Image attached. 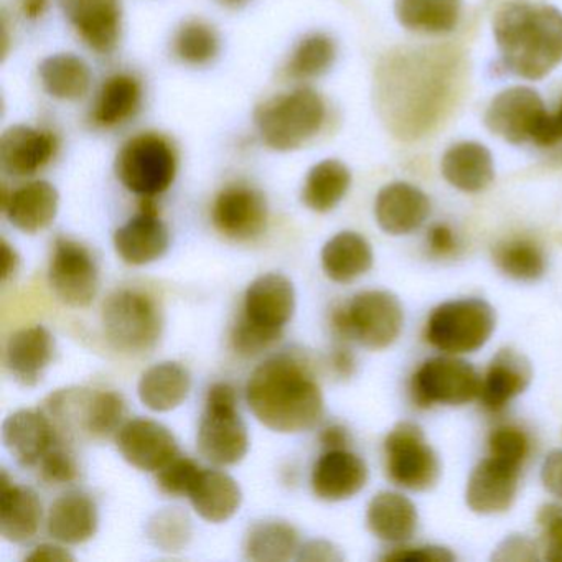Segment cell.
Returning a JSON list of instances; mask_svg holds the SVG:
<instances>
[{
	"instance_id": "33",
	"label": "cell",
	"mask_w": 562,
	"mask_h": 562,
	"mask_svg": "<svg viewBox=\"0 0 562 562\" xmlns=\"http://www.w3.org/2000/svg\"><path fill=\"white\" fill-rule=\"evenodd\" d=\"M397 21L419 34H449L459 24L462 0H396Z\"/></svg>"
},
{
	"instance_id": "6",
	"label": "cell",
	"mask_w": 562,
	"mask_h": 562,
	"mask_svg": "<svg viewBox=\"0 0 562 562\" xmlns=\"http://www.w3.org/2000/svg\"><path fill=\"white\" fill-rule=\"evenodd\" d=\"M236 406L238 397L232 384L216 383L210 387L196 443L200 453L215 465H236L248 453V429Z\"/></svg>"
},
{
	"instance_id": "19",
	"label": "cell",
	"mask_w": 562,
	"mask_h": 562,
	"mask_svg": "<svg viewBox=\"0 0 562 562\" xmlns=\"http://www.w3.org/2000/svg\"><path fill=\"white\" fill-rule=\"evenodd\" d=\"M294 311V285L279 272L259 276L246 291L243 315L259 327L282 331Z\"/></svg>"
},
{
	"instance_id": "21",
	"label": "cell",
	"mask_w": 562,
	"mask_h": 562,
	"mask_svg": "<svg viewBox=\"0 0 562 562\" xmlns=\"http://www.w3.org/2000/svg\"><path fill=\"white\" fill-rule=\"evenodd\" d=\"M430 203L426 193L406 182H394L378 193L374 216L387 235L403 236L416 232L426 222Z\"/></svg>"
},
{
	"instance_id": "34",
	"label": "cell",
	"mask_w": 562,
	"mask_h": 562,
	"mask_svg": "<svg viewBox=\"0 0 562 562\" xmlns=\"http://www.w3.org/2000/svg\"><path fill=\"white\" fill-rule=\"evenodd\" d=\"M143 88L131 75H114L104 81L94 103L93 121L101 127H116L139 111Z\"/></svg>"
},
{
	"instance_id": "43",
	"label": "cell",
	"mask_w": 562,
	"mask_h": 562,
	"mask_svg": "<svg viewBox=\"0 0 562 562\" xmlns=\"http://www.w3.org/2000/svg\"><path fill=\"white\" fill-rule=\"evenodd\" d=\"M200 472H202V469L192 459L177 456L164 469L159 470L157 485L166 495L186 496L195 485Z\"/></svg>"
},
{
	"instance_id": "8",
	"label": "cell",
	"mask_w": 562,
	"mask_h": 562,
	"mask_svg": "<svg viewBox=\"0 0 562 562\" xmlns=\"http://www.w3.org/2000/svg\"><path fill=\"white\" fill-rule=\"evenodd\" d=\"M114 169L130 192L153 199L169 190L176 180V149L167 137L143 133L121 147Z\"/></svg>"
},
{
	"instance_id": "12",
	"label": "cell",
	"mask_w": 562,
	"mask_h": 562,
	"mask_svg": "<svg viewBox=\"0 0 562 562\" xmlns=\"http://www.w3.org/2000/svg\"><path fill=\"white\" fill-rule=\"evenodd\" d=\"M48 281L55 295L75 308L88 307L100 288L93 256L80 243L60 238L55 243L48 268Z\"/></svg>"
},
{
	"instance_id": "31",
	"label": "cell",
	"mask_w": 562,
	"mask_h": 562,
	"mask_svg": "<svg viewBox=\"0 0 562 562\" xmlns=\"http://www.w3.org/2000/svg\"><path fill=\"white\" fill-rule=\"evenodd\" d=\"M192 378L189 370L176 361L154 364L140 378L137 394L140 403L156 413H169L182 406L189 397Z\"/></svg>"
},
{
	"instance_id": "54",
	"label": "cell",
	"mask_w": 562,
	"mask_h": 562,
	"mask_svg": "<svg viewBox=\"0 0 562 562\" xmlns=\"http://www.w3.org/2000/svg\"><path fill=\"white\" fill-rule=\"evenodd\" d=\"M348 437L347 429L341 426H330L322 432L321 442L324 443L325 449H347Z\"/></svg>"
},
{
	"instance_id": "32",
	"label": "cell",
	"mask_w": 562,
	"mask_h": 562,
	"mask_svg": "<svg viewBox=\"0 0 562 562\" xmlns=\"http://www.w3.org/2000/svg\"><path fill=\"white\" fill-rule=\"evenodd\" d=\"M373 266L370 243L353 232H341L325 243L322 268L334 282L347 284L367 274Z\"/></svg>"
},
{
	"instance_id": "56",
	"label": "cell",
	"mask_w": 562,
	"mask_h": 562,
	"mask_svg": "<svg viewBox=\"0 0 562 562\" xmlns=\"http://www.w3.org/2000/svg\"><path fill=\"white\" fill-rule=\"evenodd\" d=\"M331 363H334L335 371H337L340 376H350L355 370V360L353 355L348 350H337L331 357Z\"/></svg>"
},
{
	"instance_id": "57",
	"label": "cell",
	"mask_w": 562,
	"mask_h": 562,
	"mask_svg": "<svg viewBox=\"0 0 562 562\" xmlns=\"http://www.w3.org/2000/svg\"><path fill=\"white\" fill-rule=\"evenodd\" d=\"M45 0H25L24 11L31 18H38L45 11Z\"/></svg>"
},
{
	"instance_id": "30",
	"label": "cell",
	"mask_w": 562,
	"mask_h": 562,
	"mask_svg": "<svg viewBox=\"0 0 562 562\" xmlns=\"http://www.w3.org/2000/svg\"><path fill=\"white\" fill-rule=\"evenodd\" d=\"M417 521L416 505L401 493L380 492L368 505V528L381 541H407L416 532Z\"/></svg>"
},
{
	"instance_id": "10",
	"label": "cell",
	"mask_w": 562,
	"mask_h": 562,
	"mask_svg": "<svg viewBox=\"0 0 562 562\" xmlns=\"http://www.w3.org/2000/svg\"><path fill=\"white\" fill-rule=\"evenodd\" d=\"M384 453L387 475L396 485L413 492H427L439 482V457L416 424L394 426L384 440Z\"/></svg>"
},
{
	"instance_id": "49",
	"label": "cell",
	"mask_w": 562,
	"mask_h": 562,
	"mask_svg": "<svg viewBox=\"0 0 562 562\" xmlns=\"http://www.w3.org/2000/svg\"><path fill=\"white\" fill-rule=\"evenodd\" d=\"M541 482L551 495L562 499V450H552L541 465Z\"/></svg>"
},
{
	"instance_id": "38",
	"label": "cell",
	"mask_w": 562,
	"mask_h": 562,
	"mask_svg": "<svg viewBox=\"0 0 562 562\" xmlns=\"http://www.w3.org/2000/svg\"><path fill=\"white\" fill-rule=\"evenodd\" d=\"M496 268L516 281H536L546 272L541 249L528 239H512L496 246L493 252Z\"/></svg>"
},
{
	"instance_id": "1",
	"label": "cell",
	"mask_w": 562,
	"mask_h": 562,
	"mask_svg": "<svg viewBox=\"0 0 562 562\" xmlns=\"http://www.w3.org/2000/svg\"><path fill=\"white\" fill-rule=\"evenodd\" d=\"M246 401L256 419L279 434L314 429L324 416V394L311 368L291 353L259 364L246 384Z\"/></svg>"
},
{
	"instance_id": "20",
	"label": "cell",
	"mask_w": 562,
	"mask_h": 562,
	"mask_svg": "<svg viewBox=\"0 0 562 562\" xmlns=\"http://www.w3.org/2000/svg\"><path fill=\"white\" fill-rule=\"evenodd\" d=\"M57 150V137L50 131L12 126L0 139V162L9 176L31 177L44 169Z\"/></svg>"
},
{
	"instance_id": "23",
	"label": "cell",
	"mask_w": 562,
	"mask_h": 562,
	"mask_svg": "<svg viewBox=\"0 0 562 562\" xmlns=\"http://www.w3.org/2000/svg\"><path fill=\"white\" fill-rule=\"evenodd\" d=\"M54 337L42 325L22 328L5 345V368L15 381L35 386L54 358Z\"/></svg>"
},
{
	"instance_id": "51",
	"label": "cell",
	"mask_w": 562,
	"mask_h": 562,
	"mask_svg": "<svg viewBox=\"0 0 562 562\" xmlns=\"http://www.w3.org/2000/svg\"><path fill=\"white\" fill-rule=\"evenodd\" d=\"M546 559L548 561L562 562V516L558 515L546 522Z\"/></svg>"
},
{
	"instance_id": "13",
	"label": "cell",
	"mask_w": 562,
	"mask_h": 562,
	"mask_svg": "<svg viewBox=\"0 0 562 562\" xmlns=\"http://www.w3.org/2000/svg\"><path fill=\"white\" fill-rule=\"evenodd\" d=\"M213 225L226 238L252 239L268 225V203L259 190L248 186L226 187L213 203Z\"/></svg>"
},
{
	"instance_id": "24",
	"label": "cell",
	"mask_w": 562,
	"mask_h": 562,
	"mask_svg": "<svg viewBox=\"0 0 562 562\" xmlns=\"http://www.w3.org/2000/svg\"><path fill=\"white\" fill-rule=\"evenodd\" d=\"M531 380L532 368L528 358L512 348H505L493 357L482 378L479 397L488 409L499 411L525 393Z\"/></svg>"
},
{
	"instance_id": "9",
	"label": "cell",
	"mask_w": 562,
	"mask_h": 562,
	"mask_svg": "<svg viewBox=\"0 0 562 562\" xmlns=\"http://www.w3.org/2000/svg\"><path fill=\"white\" fill-rule=\"evenodd\" d=\"M103 325L108 341L123 353L149 351L162 334V317L156 302L131 289H121L108 297Z\"/></svg>"
},
{
	"instance_id": "36",
	"label": "cell",
	"mask_w": 562,
	"mask_h": 562,
	"mask_svg": "<svg viewBox=\"0 0 562 562\" xmlns=\"http://www.w3.org/2000/svg\"><path fill=\"white\" fill-rule=\"evenodd\" d=\"M42 83L50 97L64 101H77L90 91V67L77 55L60 54L42 61Z\"/></svg>"
},
{
	"instance_id": "37",
	"label": "cell",
	"mask_w": 562,
	"mask_h": 562,
	"mask_svg": "<svg viewBox=\"0 0 562 562\" xmlns=\"http://www.w3.org/2000/svg\"><path fill=\"white\" fill-rule=\"evenodd\" d=\"M299 532L284 521L256 522L245 539V554L251 561L284 562L297 558Z\"/></svg>"
},
{
	"instance_id": "28",
	"label": "cell",
	"mask_w": 562,
	"mask_h": 562,
	"mask_svg": "<svg viewBox=\"0 0 562 562\" xmlns=\"http://www.w3.org/2000/svg\"><path fill=\"white\" fill-rule=\"evenodd\" d=\"M193 509L209 522H225L241 506L243 493L238 482L220 470H202L189 493Z\"/></svg>"
},
{
	"instance_id": "46",
	"label": "cell",
	"mask_w": 562,
	"mask_h": 562,
	"mask_svg": "<svg viewBox=\"0 0 562 562\" xmlns=\"http://www.w3.org/2000/svg\"><path fill=\"white\" fill-rule=\"evenodd\" d=\"M42 479L55 485L77 480L78 465L74 457L64 449H50L41 460Z\"/></svg>"
},
{
	"instance_id": "7",
	"label": "cell",
	"mask_w": 562,
	"mask_h": 562,
	"mask_svg": "<svg viewBox=\"0 0 562 562\" xmlns=\"http://www.w3.org/2000/svg\"><path fill=\"white\" fill-rule=\"evenodd\" d=\"M496 327V314L482 299H459L439 305L427 322L426 337L447 355L475 353Z\"/></svg>"
},
{
	"instance_id": "26",
	"label": "cell",
	"mask_w": 562,
	"mask_h": 562,
	"mask_svg": "<svg viewBox=\"0 0 562 562\" xmlns=\"http://www.w3.org/2000/svg\"><path fill=\"white\" fill-rule=\"evenodd\" d=\"M57 189L52 183L38 180L12 192L8 195L4 190L2 209L8 215L9 222L21 232L35 235L42 229L48 228L54 223L58 212Z\"/></svg>"
},
{
	"instance_id": "27",
	"label": "cell",
	"mask_w": 562,
	"mask_h": 562,
	"mask_svg": "<svg viewBox=\"0 0 562 562\" xmlns=\"http://www.w3.org/2000/svg\"><path fill=\"white\" fill-rule=\"evenodd\" d=\"M98 522L97 503L85 493L71 492L52 503L47 529L64 544H81L97 535Z\"/></svg>"
},
{
	"instance_id": "48",
	"label": "cell",
	"mask_w": 562,
	"mask_h": 562,
	"mask_svg": "<svg viewBox=\"0 0 562 562\" xmlns=\"http://www.w3.org/2000/svg\"><path fill=\"white\" fill-rule=\"evenodd\" d=\"M538 558L536 544L525 536H512L496 548L495 561H532Z\"/></svg>"
},
{
	"instance_id": "58",
	"label": "cell",
	"mask_w": 562,
	"mask_h": 562,
	"mask_svg": "<svg viewBox=\"0 0 562 562\" xmlns=\"http://www.w3.org/2000/svg\"><path fill=\"white\" fill-rule=\"evenodd\" d=\"M226 4H241V2H246V0H223Z\"/></svg>"
},
{
	"instance_id": "52",
	"label": "cell",
	"mask_w": 562,
	"mask_h": 562,
	"mask_svg": "<svg viewBox=\"0 0 562 562\" xmlns=\"http://www.w3.org/2000/svg\"><path fill=\"white\" fill-rule=\"evenodd\" d=\"M427 239H429L430 249L436 255H449L456 249V236L447 225H434Z\"/></svg>"
},
{
	"instance_id": "42",
	"label": "cell",
	"mask_w": 562,
	"mask_h": 562,
	"mask_svg": "<svg viewBox=\"0 0 562 562\" xmlns=\"http://www.w3.org/2000/svg\"><path fill=\"white\" fill-rule=\"evenodd\" d=\"M282 331L269 330L249 322L245 315L239 317L232 331V347L241 357H256L281 340Z\"/></svg>"
},
{
	"instance_id": "47",
	"label": "cell",
	"mask_w": 562,
	"mask_h": 562,
	"mask_svg": "<svg viewBox=\"0 0 562 562\" xmlns=\"http://www.w3.org/2000/svg\"><path fill=\"white\" fill-rule=\"evenodd\" d=\"M384 561L396 562H452L456 554L440 546H420V548L396 549L391 554L384 555Z\"/></svg>"
},
{
	"instance_id": "22",
	"label": "cell",
	"mask_w": 562,
	"mask_h": 562,
	"mask_svg": "<svg viewBox=\"0 0 562 562\" xmlns=\"http://www.w3.org/2000/svg\"><path fill=\"white\" fill-rule=\"evenodd\" d=\"M2 439L18 463L32 467L52 449L57 432L52 420L41 411L21 409L4 420Z\"/></svg>"
},
{
	"instance_id": "45",
	"label": "cell",
	"mask_w": 562,
	"mask_h": 562,
	"mask_svg": "<svg viewBox=\"0 0 562 562\" xmlns=\"http://www.w3.org/2000/svg\"><path fill=\"white\" fill-rule=\"evenodd\" d=\"M528 453V439L522 430L516 427H498L490 436V456L503 462L521 467Z\"/></svg>"
},
{
	"instance_id": "3",
	"label": "cell",
	"mask_w": 562,
	"mask_h": 562,
	"mask_svg": "<svg viewBox=\"0 0 562 562\" xmlns=\"http://www.w3.org/2000/svg\"><path fill=\"white\" fill-rule=\"evenodd\" d=\"M486 127L509 144L531 140L551 147L562 139L558 117L551 116L541 97L531 88L515 87L493 98L485 114Z\"/></svg>"
},
{
	"instance_id": "4",
	"label": "cell",
	"mask_w": 562,
	"mask_h": 562,
	"mask_svg": "<svg viewBox=\"0 0 562 562\" xmlns=\"http://www.w3.org/2000/svg\"><path fill=\"white\" fill-rule=\"evenodd\" d=\"M256 126L271 149L288 153L304 146L321 131L325 104L311 88L272 98L256 110Z\"/></svg>"
},
{
	"instance_id": "55",
	"label": "cell",
	"mask_w": 562,
	"mask_h": 562,
	"mask_svg": "<svg viewBox=\"0 0 562 562\" xmlns=\"http://www.w3.org/2000/svg\"><path fill=\"white\" fill-rule=\"evenodd\" d=\"M2 259H4V262H2V281L8 282L18 272L21 259H19L18 251L5 239L2 241Z\"/></svg>"
},
{
	"instance_id": "18",
	"label": "cell",
	"mask_w": 562,
	"mask_h": 562,
	"mask_svg": "<svg viewBox=\"0 0 562 562\" xmlns=\"http://www.w3.org/2000/svg\"><path fill=\"white\" fill-rule=\"evenodd\" d=\"M149 200L144 203L139 215L114 233V248L120 258L131 266L150 265L162 258L169 249V229Z\"/></svg>"
},
{
	"instance_id": "41",
	"label": "cell",
	"mask_w": 562,
	"mask_h": 562,
	"mask_svg": "<svg viewBox=\"0 0 562 562\" xmlns=\"http://www.w3.org/2000/svg\"><path fill=\"white\" fill-rule=\"evenodd\" d=\"M173 50L189 65H205L218 55L220 38L215 29L205 22H187L173 41Z\"/></svg>"
},
{
	"instance_id": "29",
	"label": "cell",
	"mask_w": 562,
	"mask_h": 562,
	"mask_svg": "<svg viewBox=\"0 0 562 562\" xmlns=\"http://www.w3.org/2000/svg\"><path fill=\"white\" fill-rule=\"evenodd\" d=\"M442 176L450 186L467 193L485 190L495 179L493 157L479 143H460L442 157Z\"/></svg>"
},
{
	"instance_id": "59",
	"label": "cell",
	"mask_w": 562,
	"mask_h": 562,
	"mask_svg": "<svg viewBox=\"0 0 562 562\" xmlns=\"http://www.w3.org/2000/svg\"><path fill=\"white\" fill-rule=\"evenodd\" d=\"M555 117H558L559 124H561L562 127V103L561 108H559L558 114H555Z\"/></svg>"
},
{
	"instance_id": "39",
	"label": "cell",
	"mask_w": 562,
	"mask_h": 562,
	"mask_svg": "<svg viewBox=\"0 0 562 562\" xmlns=\"http://www.w3.org/2000/svg\"><path fill=\"white\" fill-rule=\"evenodd\" d=\"M337 57L334 41L327 35L315 34L304 38L292 54L288 65L289 75L295 80L317 78L328 71Z\"/></svg>"
},
{
	"instance_id": "5",
	"label": "cell",
	"mask_w": 562,
	"mask_h": 562,
	"mask_svg": "<svg viewBox=\"0 0 562 562\" xmlns=\"http://www.w3.org/2000/svg\"><path fill=\"white\" fill-rule=\"evenodd\" d=\"M334 328L370 350H384L400 338L404 325L403 305L387 291H364L331 315Z\"/></svg>"
},
{
	"instance_id": "15",
	"label": "cell",
	"mask_w": 562,
	"mask_h": 562,
	"mask_svg": "<svg viewBox=\"0 0 562 562\" xmlns=\"http://www.w3.org/2000/svg\"><path fill=\"white\" fill-rule=\"evenodd\" d=\"M521 467L490 456L470 473L465 502L479 515H498L512 508L519 485Z\"/></svg>"
},
{
	"instance_id": "16",
	"label": "cell",
	"mask_w": 562,
	"mask_h": 562,
	"mask_svg": "<svg viewBox=\"0 0 562 562\" xmlns=\"http://www.w3.org/2000/svg\"><path fill=\"white\" fill-rule=\"evenodd\" d=\"M65 18L98 54L116 48L123 25L121 0H60Z\"/></svg>"
},
{
	"instance_id": "11",
	"label": "cell",
	"mask_w": 562,
	"mask_h": 562,
	"mask_svg": "<svg viewBox=\"0 0 562 562\" xmlns=\"http://www.w3.org/2000/svg\"><path fill=\"white\" fill-rule=\"evenodd\" d=\"M482 378L469 361L456 355L430 358L413 378L414 401L420 407L462 406L480 396Z\"/></svg>"
},
{
	"instance_id": "44",
	"label": "cell",
	"mask_w": 562,
	"mask_h": 562,
	"mask_svg": "<svg viewBox=\"0 0 562 562\" xmlns=\"http://www.w3.org/2000/svg\"><path fill=\"white\" fill-rule=\"evenodd\" d=\"M150 538L167 551H179L190 538V525L187 516L179 512H164L150 521Z\"/></svg>"
},
{
	"instance_id": "14",
	"label": "cell",
	"mask_w": 562,
	"mask_h": 562,
	"mask_svg": "<svg viewBox=\"0 0 562 562\" xmlns=\"http://www.w3.org/2000/svg\"><path fill=\"white\" fill-rule=\"evenodd\" d=\"M116 442L123 459L143 472H159L179 456L176 437L156 420H127L117 432Z\"/></svg>"
},
{
	"instance_id": "53",
	"label": "cell",
	"mask_w": 562,
	"mask_h": 562,
	"mask_svg": "<svg viewBox=\"0 0 562 562\" xmlns=\"http://www.w3.org/2000/svg\"><path fill=\"white\" fill-rule=\"evenodd\" d=\"M31 562H71L75 561L74 555L67 549L55 544L37 546L31 554L27 555Z\"/></svg>"
},
{
	"instance_id": "40",
	"label": "cell",
	"mask_w": 562,
	"mask_h": 562,
	"mask_svg": "<svg viewBox=\"0 0 562 562\" xmlns=\"http://www.w3.org/2000/svg\"><path fill=\"white\" fill-rule=\"evenodd\" d=\"M124 416H126V403L121 394L114 391L91 393L87 420H85V434L91 439H108L113 434L120 432Z\"/></svg>"
},
{
	"instance_id": "2",
	"label": "cell",
	"mask_w": 562,
	"mask_h": 562,
	"mask_svg": "<svg viewBox=\"0 0 562 562\" xmlns=\"http://www.w3.org/2000/svg\"><path fill=\"white\" fill-rule=\"evenodd\" d=\"M503 64L516 77L541 80L562 61V12L528 0L506 2L493 21Z\"/></svg>"
},
{
	"instance_id": "25",
	"label": "cell",
	"mask_w": 562,
	"mask_h": 562,
	"mask_svg": "<svg viewBox=\"0 0 562 562\" xmlns=\"http://www.w3.org/2000/svg\"><path fill=\"white\" fill-rule=\"evenodd\" d=\"M41 498L29 486L14 485L8 473L0 479V535L5 541L24 542L34 538L41 528Z\"/></svg>"
},
{
	"instance_id": "17",
	"label": "cell",
	"mask_w": 562,
	"mask_h": 562,
	"mask_svg": "<svg viewBox=\"0 0 562 562\" xmlns=\"http://www.w3.org/2000/svg\"><path fill=\"white\" fill-rule=\"evenodd\" d=\"M367 482V463L347 449L327 450L312 470V492L324 502L353 498L364 488Z\"/></svg>"
},
{
	"instance_id": "35",
	"label": "cell",
	"mask_w": 562,
	"mask_h": 562,
	"mask_svg": "<svg viewBox=\"0 0 562 562\" xmlns=\"http://www.w3.org/2000/svg\"><path fill=\"white\" fill-rule=\"evenodd\" d=\"M351 173L340 160L328 159L312 167L302 190V202L312 212L327 213L347 195Z\"/></svg>"
},
{
	"instance_id": "50",
	"label": "cell",
	"mask_w": 562,
	"mask_h": 562,
	"mask_svg": "<svg viewBox=\"0 0 562 562\" xmlns=\"http://www.w3.org/2000/svg\"><path fill=\"white\" fill-rule=\"evenodd\" d=\"M295 559L308 562H337L341 561L344 555L340 554V551L331 542L317 539V541H311L302 546Z\"/></svg>"
}]
</instances>
